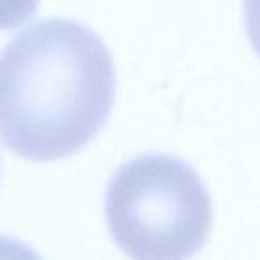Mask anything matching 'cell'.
Here are the masks:
<instances>
[{
    "label": "cell",
    "mask_w": 260,
    "mask_h": 260,
    "mask_svg": "<svg viewBox=\"0 0 260 260\" xmlns=\"http://www.w3.org/2000/svg\"><path fill=\"white\" fill-rule=\"evenodd\" d=\"M244 23L249 43L260 55V0H244Z\"/></svg>",
    "instance_id": "5b68a950"
},
{
    "label": "cell",
    "mask_w": 260,
    "mask_h": 260,
    "mask_svg": "<svg viewBox=\"0 0 260 260\" xmlns=\"http://www.w3.org/2000/svg\"><path fill=\"white\" fill-rule=\"evenodd\" d=\"M0 260H43L38 251L22 241L0 235Z\"/></svg>",
    "instance_id": "277c9868"
},
{
    "label": "cell",
    "mask_w": 260,
    "mask_h": 260,
    "mask_svg": "<svg viewBox=\"0 0 260 260\" xmlns=\"http://www.w3.org/2000/svg\"><path fill=\"white\" fill-rule=\"evenodd\" d=\"M105 219L132 260H189L212 224V202L200 175L171 155L123 164L105 192Z\"/></svg>",
    "instance_id": "7a4b0ae2"
},
{
    "label": "cell",
    "mask_w": 260,
    "mask_h": 260,
    "mask_svg": "<svg viewBox=\"0 0 260 260\" xmlns=\"http://www.w3.org/2000/svg\"><path fill=\"white\" fill-rule=\"evenodd\" d=\"M41 0H0V30L16 29L34 16Z\"/></svg>",
    "instance_id": "3957f363"
},
{
    "label": "cell",
    "mask_w": 260,
    "mask_h": 260,
    "mask_svg": "<svg viewBox=\"0 0 260 260\" xmlns=\"http://www.w3.org/2000/svg\"><path fill=\"white\" fill-rule=\"evenodd\" d=\"M114 96L111 52L82 23L41 20L0 54V139L23 159L82 150L107 123Z\"/></svg>",
    "instance_id": "6da1fadb"
}]
</instances>
